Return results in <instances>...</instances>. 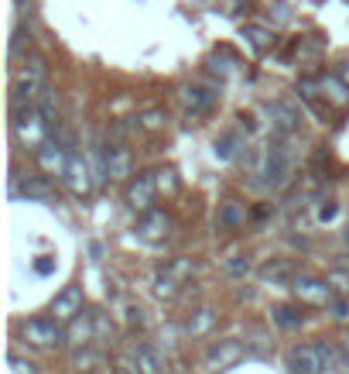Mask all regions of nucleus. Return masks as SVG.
<instances>
[{
	"label": "nucleus",
	"mask_w": 349,
	"mask_h": 374,
	"mask_svg": "<svg viewBox=\"0 0 349 374\" xmlns=\"http://www.w3.org/2000/svg\"><path fill=\"white\" fill-rule=\"evenodd\" d=\"M243 35L257 45V48H271V45H274L271 31H264V28H257V24H247V28H243Z\"/></svg>",
	"instance_id": "27"
},
{
	"label": "nucleus",
	"mask_w": 349,
	"mask_h": 374,
	"mask_svg": "<svg viewBox=\"0 0 349 374\" xmlns=\"http://www.w3.org/2000/svg\"><path fill=\"white\" fill-rule=\"evenodd\" d=\"M346 241H349V234H346Z\"/></svg>",
	"instance_id": "37"
},
{
	"label": "nucleus",
	"mask_w": 349,
	"mask_h": 374,
	"mask_svg": "<svg viewBox=\"0 0 349 374\" xmlns=\"http://www.w3.org/2000/svg\"><path fill=\"white\" fill-rule=\"evenodd\" d=\"M243 357V343L240 340H216L205 354H202V368L205 371H230L233 364Z\"/></svg>",
	"instance_id": "4"
},
{
	"label": "nucleus",
	"mask_w": 349,
	"mask_h": 374,
	"mask_svg": "<svg viewBox=\"0 0 349 374\" xmlns=\"http://www.w3.org/2000/svg\"><path fill=\"white\" fill-rule=\"evenodd\" d=\"M233 144H236V137H233V134H226L223 141H216V155H219V158H230V155H233Z\"/></svg>",
	"instance_id": "32"
},
{
	"label": "nucleus",
	"mask_w": 349,
	"mask_h": 374,
	"mask_svg": "<svg viewBox=\"0 0 349 374\" xmlns=\"http://www.w3.org/2000/svg\"><path fill=\"white\" fill-rule=\"evenodd\" d=\"M212 320H216V316H212V309H199L192 320H189V333H192V336L205 333L209 327H212Z\"/></svg>",
	"instance_id": "25"
},
{
	"label": "nucleus",
	"mask_w": 349,
	"mask_h": 374,
	"mask_svg": "<svg viewBox=\"0 0 349 374\" xmlns=\"http://www.w3.org/2000/svg\"><path fill=\"white\" fill-rule=\"evenodd\" d=\"M123 320H127L130 330H141V327H144V309H141V306H127V309H123Z\"/></svg>",
	"instance_id": "29"
},
{
	"label": "nucleus",
	"mask_w": 349,
	"mask_h": 374,
	"mask_svg": "<svg viewBox=\"0 0 349 374\" xmlns=\"http://www.w3.org/2000/svg\"><path fill=\"white\" fill-rule=\"evenodd\" d=\"M336 213H339L336 203H325V207L318 209V220H322V223H325V220H336Z\"/></svg>",
	"instance_id": "34"
},
{
	"label": "nucleus",
	"mask_w": 349,
	"mask_h": 374,
	"mask_svg": "<svg viewBox=\"0 0 349 374\" xmlns=\"http://www.w3.org/2000/svg\"><path fill=\"white\" fill-rule=\"evenodd\" d=\"M271 320L277 327H284V330H291V327H302V313L295 309V306H274L271 309Z\"/></svg>",
	"instance_id": "23"
},
{
	"label": "nucleus",
	"mask_w": 349,
	"mask_h": 374,
	"mask_svg": "<svg viewBox=\"0 0 349 374\" xmlns=\"http://www.w3.org/2000/svg\"><path fill=\"white\" fill-rule=\"evenodd\" d=\"M291 289H295V295H298V299L315 302V306L332 302V285H329V282H322V278H315V275H295Z\"/></svg>",
	"instance_id": "8"
},
{
	"label": "nucleus",
	"mask_w": 349,
	"mask_h": 374,
	"mask_svg": "<svg viewBox=\"0 0 349 374\" xmlns=\"http://www.w3.org/2000/svg\"><path fill=\"white\" fill-rule=\"evenodd\" d=\"M10 368H14V374H31V364H24L17 357H10Z\"/></svg>",
	"instance_id": "36"
},
{
	"label": "nucleus",
	"mask_w": 349,
	"mask_h": 374,
	"mask_svg": "<svg viewBox=\"0 0 349 374\" xmlns=\"http://www.w3.org/2000/svg\"><path fill=\"white\" fill-rule=\"evenodd\" d=\"M35 155H38V165L45 168V172L62 175V168H65V162H69V155H72V151H69L62 141H55V137H52V141H45V144H41Z\"/></svg>",
	"instance_id": "11"
},
{
	"label": "nucleus",
	"mask_w": 349,
	"mask_h": 374,
	"mask_svg": "<svg viewBox=\"0 0 349 374\" xmlns=\"http://www.w3.org/2000/svg\"><path fill=\"white\" fill-rule=\"evenodd\" d=\"M24 336L35 343V347H55V343H62V330H59V320L52 316V320H28L24 327Z\"/></svg>",
	"instance_id": "10"
},
{
	"label": "nucleus",
	"mask_w": 349,
	"mask_h": 374,
	"mask_svg": "<svg viewBox=\"0 0 349 374\" xmlns=\"http://www.w3.org/2000/svg\"><path fill=\"white\" fill-rule=\"evenodd\" d=\"M336 347L329 343H302V347H291L288 350V361L284 368L288 374H325L336 368Z\"/></svg>",
	"instance_id": "2"
},
{
	"label": "nucleus",
	"mask_w": 349,
	"mask_h": 374,
	"mask_svg": "<svg viewBox=\"0 0 349 374\" xmlns=\"http://www.w3.org/2000/svg\"><path fill=\"white\" fill-rule=\"evenodd\" d=\"M69 343L79 347V343H89V340H96V316H82L79 313L76 320H72V327H69Z\"/></svg>",
	"instance_id": "17"
},
{
	"label": "nucleus",
	"mask_w": 349,
	"mask_h": 374,
	"mask_svg": "<svg viewBox=\"0 0 349 374\" xmlns=\"http://www.w3.org/2000/svg\"><path fill=\"white\" fill-rule=\"evenodd\" d=\"M291 172H295V151H291V134H274L271 151H267V162L261 168L264 179H257L261 189H284L291 182Z\"/></svg>",
	"instance_id": "1"
},
{
	"label": "nucleus",
	"mask_w": 349,
	"mask_h": 374,
	"mask_svg": "<svg viewBox=\"0 0 349 374\" xmlns=\"http://www.w3.org/2000/svg\"><path fill=\"white\" fill-rule=\"evenodd\" d=\"M10 189L21 193V196H28V200H41V203H52V200H55L52 182L41 179V175H31V179H24V182H21V175H14V179H10Z\"/></svg>",
	"instance_id": "12"
},
{
	"label": "nucleus",
	"mask_w": 349,
	"mask_h": 374,
	"mask_svg": "<svg viewBox=\"0 0 349 374\" xmlns=\"http://www.w3.org/2000/svg\"><path fill=\"white\" fill-rule=\"evenodd\" d=\"M230 275H233V278L250 275V261H247V257H233V261H230Z\"/></svg>",
	"instance_id": "31"
},
{
	"label": "nucleus",
	"mask_w": 349,
	"mask_h": 374,
	"mask_svg": "<svg viewBox=\"0 0 349 374\" xmlns=\"http://www.w3.org/2000/svg\"><path fill=\"white\" fill-rule=\"evenodd\" d=\"M182 103H185L189 114H205V110H212L216 93H212V89H202V86H189V89H182Z\"/></svg>",
	"instance_id": "16"
},
{
	"label": "nucleus",
	"mask_w": 349,
	"mask_h": 374,
	"mask_svg": "<svg viewBox=\"0 0 349 374\" xmlns=\"http://www.w3.org/2000/svg\"><path fill=\"white\" fill-rule=\"evenodd\" d=\"M182 285H185V282H178L168 268H161V271H157V278H155V295L157 299H175V295L182 292Z\"/></svg>",
	"instance_id": "20"
},
{
	"label": "nucleus",
	"mask_w": 349,
	"mask_h": 374,
	"mask_svg": "<svg viewBox=\"0 0 349 374\" xmlns=\"http://www.w3.org/2000/svg\"><path fill=\"white\" fill-rule=\"evenodd\" d=\"M48 127H52V124L41 117L38 107L14 110V121H10V130H14L17 144H24V148H31V151H38L41 144L48 141Z\"/></svg>",
	"instance_id": "3"
},
{
	"label": "nucleus",
	"mask_w": 349,
	"mask_h": 374,
	"mask_svg": "<svg viewBox=\"0 0 349 374\" xmlns=\"http://www.w3.org/2000/svg\"><path fill=\"white\" fill-rule=\"evenodd\" d=\"M62 182H65V189H69V193H76V196H86V193L93 189L89 168H86V162H82V155H79V151L69 155V162H65V168H62Z\"/></svg>",
	"instance_id": "6"
},
{
	"label": "nucleus",
	"mask_w": 349,
	"mask_h": 374,
	"mask_svg": "<svg viewBox=\"0 0 349 374\" xmlns=\"http://www.w3.org/2000/svg\"><path fill=\"white\" fill-rule=\"evenodd\" d=\"M267 114H271L277 134H295V130L302 127V114H298L295 107H288V103H271Z\"/></svg>",
	"instance_id": "15"
},
{
	"label": "nucleus",
	"mask_w": 349,
	"mask_h": 374,
	"mask_svg": "<svg viewBox=\"0 0 349 374\" xmlns=\"http://www.w3.org/2000/svg\"><path fill=\"white\" fill-rule=\"evenodd\" d=\"M155 196H157L155 172H151V175H137V179L127 186V203H130V209H137V213H148L151 203H155Z\"/></svg>",
	"instance_id": "7"
},
{
	"label": "nucleus",
	"mask_w": 349,
	"mask_h": 374,
	"mask_svg": "<svg viewBox=\"0 0 349 374\" xmlns=\"http://www.w3.org/2000/svg\"><path fill=\"white\" fill-rule=\"evenodd\" d=\"M79 313H82V292H79V285H69V289H62L52 299V316L59 323H72Z\"/></svg>",
	"instance_id": "9"
},
{
	"label": "nucleus",
	"mask_w": 349,
	"mask_h": 374,
	"mask_svg": "<svg viewBox=\"0 0 349 374\" xmlns=\"http://www.w3.org/2000/svg\"><path fill=\"white\" fill-rule=\"evenodd\" d=\"M38 110H41V117H45L48 124L59 121V93H55L52 86H45V93H41V100H38Z\"/></svg>",
	"instance_id": "22"
},
{
	"label": "nucleus",
	"mask_w": 349,
	"mask_h": 374,
	"mask_svg": "<svg viewBox=\"0 0 349 374\" xmlns=\"http://www.w3.org/2000/svg\"><path fill=\"white\" fill-rule=\"evenodd\" d=\"M155 182H157V193H161V189H164V193H175V189H178V175H175V168H157Z\"/></svg>",
	"instance_id": "26"
},
{
	"label": "nucleus",
	"mask_w": 349,
	"mask_h": 374,
	"mask_svg": "<svg viewBox=\"0 0 349 374\" xmlns=\"http://www.w3.org/2000/svg\"><path fill=\"white\" fill-rule=\"evenodd\" d=\"M17 80H28V83H48V62L41 55H24V66L17 69Z\"/></svg>",
	"instance_id": "18"
},
{
	"label": "nucleus",
	"mask_w": 349,
	"mask_h": 374,
	"mask_svg": "<svg viewBox=\"0 0 349 374\" xmlns=\"http://www.w3.org/2000/svg\"><path fill=\"white\" fill-rule=\"evenodd\" d=\"M240 223V207L236 203H226L223 213H219V227H236Z\"/></svg>",
	"instance_id": "30"
},
{
	"label": "nucleus",
	"mask_w": 349,
	"mask_h": 374,
	"mask_svg": "<svg viewBox=\"0 0 349 374\" xmlns=\"http://www.w3.org/2000/svg\"><path fill=\"white\" fill-rule=\"evenodd\" d=\"M103 175L110 179H127L130 175V151L123 144H114L103 151Z\"/></svg>",
	"instance_id": "14"
},
{
	"label": "nucleus",
	"mask_w": 349,
	"mask_h": 374,
	"mask_svg": "<svg viewBox=\"0 0 349 374\" xmlns=\"http://www.w3.org/2000/svg\"><path fill=\"white\" fill-rule=\"evenodd\" d=\"M52 268H55V264H52V257H38V261H35V271H38V275H48Z\"/></svg>",
	"instance_id": "35"
},
{
	"label": "nucleus",
	"mask_w": 349,
	"mask_h": 374,
	"mask_svg": "<svg viewBox=\"0 0 349 374\" xmlns=\"http://www.w3.org/2000/svg\"><path fill=\"white\" fill-rule=\"evenodd\" d=\"M137 121H141V127H144V130H161V127L168 124V117H164L161 110H148V114H141Z\"/></svg>",
	"instance_id": "28"
},
{
	"label": "nucleus",
	"mask_w": 349,
	"mask_h": 374,
	"mask_svg": "<svg viewBox=\"0 0 349 374\" xmlns=\"http://www.w3.org/2000/svg\"><path fill=\"white\" fill-rule=\"evenodd\" d=\"M261 282H267V285H291L295 282V268L284 264V261H271V264L261 268Z\"/></svg>",
	"instance_id": "19"
},
{
	"label": "nucleus",
	"mask_w": 349,
	"mask_h": 374,
	"mask_svg": "<svg viewBox=\"0 0 349 374\" xmlns=\"http://www.w3.org/2000/svg\"><path fill=\"white\" fill-rule=\"evenodd\" d=\"M322 86H325V96L332 93V100H336V103H346L349 100V83H343L339 76H325Z\"/></svg>",
	"instance_id": "24"
},
{
	"label": "nucleus",
	"mask_w": 349,
	"mask_h": 374,
	"mask_svg": "<svg viewBox=\"0 0 349 374\" xmlns=\"http://www.w3.org/2000/svg\"><path fill=\"white\" fill-rule=\"evenodd\" d=\"M130 357H134V364H137L141 374H164V354L155 350L151 343H137L130 350Z\"/></svg>",
	"instance_id": "13"
},
{
	"label": "nucleus",
	"mask_w": 349,
	"mask_h": 374,
	"mask_svg": "<svg viewBox=\"0 0 349 374\" xmlns=\"http://www.w3.org/2000/svg\"><path fill=\"white\" fill-rule=\"evenodd\" d=\"M31 45H35V35H31V28H24V24H17L14 28V35H10V55H28L31 52Z\"/></svg>",
	"instance_id": "21"
},
{
	"label": "nucleus",
	"mask_w": 349,
	"mask_h": 374,
	"mask_svg": "<svg viewBox=\"0 0 349 374\" xmlns=\"http://www.w3.org/2000/svg\"><path fill=\"white\" fill-rule=\"evenodd\" d=\"M332 316H336V320H349V302L346 299H332Z\"/></svg>",
	"instance_id": "33"
},
{
	"label": "nucleus",
	"mask_w": 349,
	"mask_h": 374,
	"mask_svg": "<svg viewBox=\"0 0 349 374\" xmlns=\"http://www.w3.org/2000/svg\"><path fill=\"white\" fill-rule=\"evenodd\" d=\"M168 234H171V216H168V213H161V209L141 213V220H137V237H141V241L157 244V241H164Z\"/></svg>",
	"instance_id": "5"
}]
</instances>
